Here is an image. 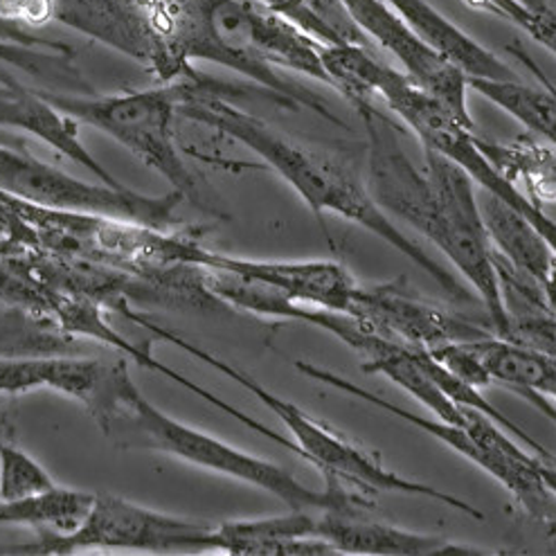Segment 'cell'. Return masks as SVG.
I'll return each instance as SVG.
<instances>
[{
  "label": "cell",
  "instance_id": "cell-1",
  "mask_svg": "<svg viewBox=\"0 0 556 556\" xmlns=\"http://www.w3.org/2000/svg\"><path fill=\"white\" fill-rule=\"evenodd\" d=\"M153 25L182 68L212 61L260 84L289 109H308L345 127L312 90L291 84L277 68H289L329 84L320 43L285 16L245 0H144Z\"/></svg>",
  "mask_w": 556,
  "mask_h": 556
},
{
  "label": "cell",
  "instance_id": "cell-2",
  "mask_svg": "<svg viewBox=\"0 0 556 556\" xmlns=\"http://www.w3.org/2000/svg\"><path fill=\"white\" fill-rule=\"evenodd\" d=\"M180 86L182 96L178 115L199 122V125L212 127L255 151L270 169H275L291 185L302 197V201L314 210L316 216H320L323 212H331L363 226L365 230L392 245V249H396L401 255L413 260L453 300L473 302V295L455 280V275H451L442 264L432 260L419 243H415L410 237L392 226V222L377 205L365 180L354 167L333 161L325 156V153H316L300 144H293L285 136L275 134L262 119L237 109L226 98L228 92L235 90L230 86L203 79L201 75L180 79Z\"/></svg>",
  "mask_w": 556,
  "mask_h": 556
},
{
  "label": "cell",
  "instance_id": "cell-3",
  "mask_svg": "<svg viewBox=\"0 0 556 556\" xmlns=\"http://www.w3.org/2000/svg\"><path fill=\"white\" fill-rule=\"evenodd\" d=\"M106 435L125 432V440L140 444L151 451H161L197 467L237 478L257 489L273 493L275 498L287 503L293 511H336V514H358L375 505V496L363 491H348L341 480H327L323 491L308 489L298 482L289 471L270 465V462L243 453L222 440H216L203 430H197L188 424L159 410L136 383L129 386L127 394L122 396L119 406L111 421L104 426Z\"/></svg>",
  "mask_w": 556,
  "mask_h": 556
},
{
  "label": "cell",
  "instance_id": "cell-4",
  "mask_svg": "<svg viewBox=\"0 0 556 556\" xmlns=\"http://www.w3.org/2000/svg\"><path fill=\"white\" fill-rule=\"evenodd\" d=\"M43 96L77 125H88L113 138L117 144L159 172L176 194L205 207L194 174L180 159L176 147V117L182 86L169 81L165 86L117 92V96H92V92H52Z\"/></svg>",
  "mask_w": 556,
  "mask_h": 556
},
{
  "label": "cell",
  "instance_id": "cell-5",
  "mask_svg": "<svg viewBox=\"0 0 556 556\" xmlns=\"http://www.w3.org/2000/svg\"><path fill=\"white\" fill-rule=\"evenodd\" d=\"M136 320L144 329H149L151 333L163 336L165 341L174 343L176 348L190 352L194 358L203 361L205 365H212L214 369H219V372H224L228 379L243 386L257 401H262V404L273 415L280 417L285 421V426L293 432V438L298 442V455H302L304 459L312 462V465H316L327 476V480L350 482L356 489L369 493V496H375V493H379V491L406 493V496H424V498H430V501L444 503V505H448V507H453L462 514H467L471 518H478V520L484 518L480 509H476L473 505L465 503L462 498L451 496V493H444L435 486H428L424 482L401 478V476L388 471L375 455H369L367 451L352 444L343 435H338L336 430L327 428L325 424L316 421L314 417H308L302 408L291 404V401H285L277 394L268 392L257 381H253L251 377H245L241 369H237V367L224 363L222 358H216V356L203 352L201 348H197L192 343H188L178 333H174L169 329H163V327L153 325L149 320H140V318H136Z\"/></svg>",
  "mask_w": 556,
  "mask_h": 556
},
{
  "label": "cell",
  "instance_id": "cell-6",
  "mask_svg": "<svg viewBox=\"0 0 556 556\" xmlns=\"http://www.w3.org/2000/svg\"><path fill=\"white\" fill-rule=\"evenodd\" d=\"M381 73L375 96L383 98L388 109L406 122L410 131L421 140L424 149H432L451 159L476 180L480 190L496 194L518 210L547 239L556 255V222L549 219L534 199L525 197L518 185L507 180L491 165L471 134L473 129L462 125L438 98L419 88L406 73H399L390 66H383Z\"/></svg>",
  "mask_w": 556,
  "mask_h": 556
},
{
  "label": "cell",
  "instance_id": "cell-7",
  "mask_svg": "<svg viewBox=\"0 0 556 556\" xmlns=\"http://www.w3.org/2000/svg\"><path fill=\"white\" fill-rule=\"evenodd\" d=\"M0 190L46 210L134 222L142 228H167L174 222L176 205L182 201L176 192L151 199L129 190L127 185H92L5 144H0Z\"/></svg>",
  "mask_w": 556,
  "mask_h": 556
},
{
  "label": "cell",
  "instance_id": "cell-8",
  "mask_svg": "<svg viewBox=\"0 0 556 556\" xmlns=\"http://www.w3.org/2000/svg\"><path fill=\"white\" fill-rule=\"evenodd\" d=\"M39 539L10 547L21 554H73L77 549L138 552H207L214 549V525L185 520L96 493L90 511L71 534L37 532Z\"/></svg>",
  "mask_w": 556,
  "mask_h": 556
},
{
  "label": "cell",
  "instance_id": "cell-9",
  "mask_svg": "<svg viewBox=\"0 0 556 556\" xmlns=\"http://www.w3.org/2000/svg\"><path fill=\"white\" fill-rule=\"evenodd\" d=\"M295 369L300 375L314 379L318 383H325L333 390H341V392H348L361 401H367L369 406H377V408H383L386 413L404 419L421 430H426L428 435H432L435 440H440L442 444L451 446L455 453L469 457L471 462H476V465L486 471L489 476L496 478L511 496L516 498V503L528 511L532 518L536 520H545V522H556V498L552 496V491L543 484L539 471H536V459L541 455H532L528 451H505V453H496V451H489L482 442H478L471 430L465 426H455V424H448V421H442V419H426V417H419L410 410H404L399 408L394 404H390V401L372 394L369 390H363L361 386H354L350 383L348 379L338 377L333 372H329V369H323V367H316L312 363H304V361H298L295 363Z\"/></svg>",
  "mask_w": 556,
  "mask_h": 556
},
{
  "label": "cell",
  "instance_id": "cell-10",
  "mask_svg": "<svg viewBox=\"0 0 556 556\" xmlns=\"http://www.w3.org/2000/svg\"><path fill=\"white\" fill-rule=\"evenodd\" d=\"M345 314L363 329L417 350L478 341L496 333L491 325L419 298L408 280H392L369 289L358 287Z\"/></svg>",
  "mask_w": 556,
  "mask_h": 556
},
{
  "label": "cell",
  "instance_id": "cell-11",
  "mask_svg": "<svg viewBox=\"0 0 556 556\" xmlns=\"http://www.w3.org/2000/svg\"><path fill=\"white\" fill-rule=\"evenodd\" d=\"M352 23L377 46L388 50L404 73L432 98H438L465 127L473 129L469 111V79L455 64L421 41L410 25L386 0H338Z\"/></svg>",
  "mask_w": 556,
  "mask_h": 556
},
{
  "label": "cell",
  "instance_id": "cell-12",
  "mask_svg": "<svg viewBox=\"0 0 556 556\" xmlns=\"http://www.w3.org/2000/svg\"><path fill=\"white\" fill-rule=\"evenodd\" d=\"M131 383L134 379L125 365H111L98 358L0 354V392L14 396L52 388L84 404L102 428L115 415Z\"/></svg>",
  "mask_w": 556,
  "mask_h": 556
},
{
  "label": "cell",
  "instance_id": "cell-13",
  "mask_svg": "<svg viewBox=\"0 0 556 556\" xmlns=\"http://www.w3.org/2000/svg\"><path fill=\"white\" fill-rule=\"evenodd\" d=\"M52 21L127 54L165 84L197 75L172 56L144 0H52Z\"/></svg>",
  "mask_w": 556,
  "mask_h": 556
},
{
  "label": "cell",
  "instance_id": "cell-14",
  "mask_svg": "<svg viewBox=\"0 0 556 556\" xmlns=\"http://www.w3.org/2000/svg\"><path fill=\"white\" fill-rule=\"evenodd\" d=\"M185 264L230 273L243 280L260 282L293 302H308L329 312L345 314L358 289L354 275L341 262H251L214 255L188 245Z\"/></svg>",
  "mask_w": 556,
  "mask_h": 556
},
{
  "label": "cell",
  "instance_id": "cell-15",
  "mask_svg": "<svg viewBox=\"0 0 556 556\" xmlns=\"http://www.w3.org/2000/svg\"><path fill=\"white\" fill-rule=\"evenodd\" d=\"M0 127L35 136L59 151L61 156L98 176L100 182L125 188L79 140L77 122L61 113L43 96V90L25 88L16 79H0Z\"/></svg>",
  "mask_w": 556,
  "mask_h": 556
},
{
  "label": "cell",
  "instance_id": "cell-16",
  "mask_svg": "<svg viewBox=\"0 0 556 556\" xmlns=\"http://www.w3.org/2000/svg\"><path fill=\"white\" fill-rule=\"evenodd\" d=\"M386 3L404 18L413 33L426 41L432 50L446 56L467 79H493V81H516L518 75L503 59L480 46L467 33H462L442 12L432 8L428 0H386Z\"/></svg>",
  "mask_w": 556,
  "mask_h": 556
},
{
  "label": "cell",
  "instance_id": "cell-17",
  "mask_svg": "<svg viewBox=\"0 0 556 556\" xmlns=\"http://www.w3.org/2000/svg\"><path fill=\"white\" fill-rule=\"evenodd\" d=\"M316 536L329 541L341 554H484L476 547L453 545L440 536L415 534L392 525L365 520L358 514L323 511L316 520Z\"/></svg>",
  "mask_w": 556,
  "mask_h": 556
},
{
  "label": "cell",
  "instance_id": "cell-18",
  "mask_svg": "<svg viewBox=\"0 0 556 556\" xmlns=\"http://www.w3.org/2000/svg\"><path fill=\"white\" fill-rule=\"evenodd\" d=\"M478 205L491 249L518 270L534 277L545 289L547 277L556 264V255L547 239L518 210L496 194L482 190Z\"/></svg>",
  "mask_w": 556,
  "mask_h": 556
},
{
  "label": "cell",
  "instance_id": "cell-19",
  "mask_svg": "<svg viewBox=\"0 0 556 556\" xmlns=\"http://www.w3.org/2000/svg\"><path fill=\"white\" fill-rule=\"evenodd\" d=\"M469 345L486 367L493 383H507L520 392H530L534 404L552 421H556V410L549 408V401L539 396H552L556 388V361L534 350L516 345L496 333L478 338V341H469Z\"/></svg>",
  "mask_w": 556,
  "mask_h": 556
},
{
  "label": "cell",
  "instance_id": "cell-20",
  "mask_svg": "<svg viewBox=\"0 0 556 556\" xmlns=\"http://www.w3.org/2000/svg\"><path fill=\"white\" fill-rule=\"evenodd\" d=\"M316 516L298 509L291 516L262 520H232L214 528V549L237 556H268V549L285 539L316 536Z\"/></svg>",
  "mask_w": 556,
  "mask_h": 556
},
{
  "label": "cell",
  "instance_id": "cell-21",
  "mask_svg": "<svg viewBox=\"0 0 556 556\" xmlns=\"http://www.w3.org/2000/svg\"><path fill=\"white\" fill-rule=\"evenodd\" d=\"M469 88H476L482 98L491 100L518 122H522L532 134L545 138L556 149V90H539L516 81L493 79H469Z\"/></svg>",
  "mask_w": 556,
  "mask_h": 556
},
{
  "label": "cell",
  "instance_id": "cell-22",
  "mask_svg": "<svg viewBox=\"0 0 556 556\" xmlns=\"http://www.w3.org/2000/svg\"><path fill=\"white\" fill-rule=\"evenodd\" d=\"M0 64L23 71L25 75L43 81L48 88H64V92H92L73 64V50L68 46L37 48L0 41ZM0 79H14L0 68Z\"/></svg>",
  "mask_w": 556,
  "mask_h": 556
},
{
  "label": "cell",
  "instance_id": "cell-23",
  "mask_svg": "<svg viewBox=\"0 0 556 556\" xmlns=\"http://www.w3.org/2000/svg\"><path fill=\"white\" fill-rule=\"evenodd\" d=\"M54 484L41 462L25 453L16 442H0V501L33 498Z\"/></svg>",
  "mask_w": 556,
  "mask_h": 556
},
{
  "label": "cell",
  "instance_id": "cell-24",
  "mask_svg": "<svg viewBox=\"0 0 556 556\" xmlns=\"http://www.w3.org/2000/svg\"><path fill=\"white\" fill-rule=\"evenodd\" d=\"M503 338L556 361V314H530L509 318Z\"/></svg>",
  "mask_w": 556,
  "mask_h": 556
},
{
  "label": "cell",
  "instance_id": "cell-25",
  "mask_svg": "<svg viewBox=\"0 0 556 556\" xmlns=\"http://www.w3.org/2000/svg\"><path fill=\"white\" fill-rule=\"evenodd\" d=\"M0 442H16V421L8 394L0 392Z\"/></svg>",
  "mask_w": 556,
  "mask_h": 556
},
{
  "label": "cell",
  "instance_id": "cell-26",
  "mask_svg": "<svg viewBox=\"0 0 556 556\" xmlns=\"http://www.w3.org/2000/svg\"><path fill=\"white\" fill-rule=\"evenodd\" d=\"M536 471H539L543 484L552 491V496L556 498V457H539Z\"/></svg>",
  "mask_w": 556,
  "mask_h": 556
},
{
  "label": "cell",
  "instance_id": "cell-27",
  "mask_svg": "<svg viewBox=\"0 0 556 556\" xmlns=\"http://www.w3.org/2000/svg\"><path fill=\"white\" fill-rule=\"evenodd\" d=\"M516 3L522 5L530 14H536V12H543V10L552 8L549 0H516Z\"/></svg>",
  "mask_w": 556,
  "mask_h": 556
},
{
  "label": "cell",
  "instance_id": "cell-28",
  "mask_svg": "<svg viewBox=\"0 0 556 556\" xmlns=\"http://www.w3.org/2000/svg\"><path fill=\"white\" fill-rule=\"evenodd\" d=\"M467 3L476 10H482V12H489V14H498V8H496V0H467Z\"/></svg>",
  "mask_w": 556,
  "mask_h": 556
}]
</instances>
